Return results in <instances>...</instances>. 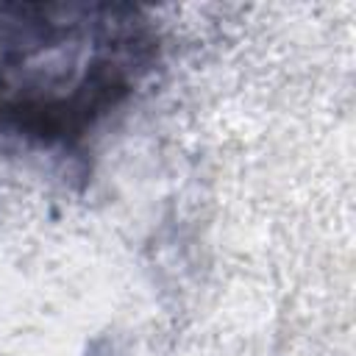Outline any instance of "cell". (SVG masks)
I'll use <instances>...</instances> for the list:
<instances>
[{"instance_id":"1","label":"cell","mask_w":356,"mask_h":356,"mask_svg":"<svg viewBox=\"0 0 356 356\" xmlns=\"http://www.w3.org/2000/svg\"><path fill=\"white\" fill-rule=\"evenodd\" d=\"M164 53L161 22L136 3H0V142L83 172Z\"/></svg>"}]
</instances>
